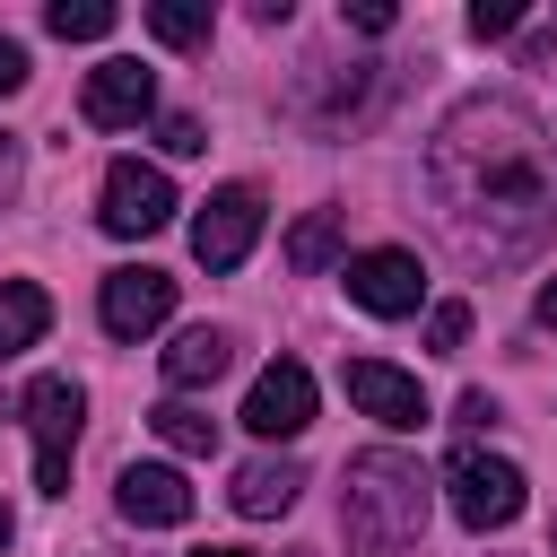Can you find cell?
I'll return each mask as SVG.
<instances>
[{"label":"cell","instance_id":"cell-20","mask_svg":"<svg viewBox=\"0 0 557 557\" xmlns=\"http://www.w3.org/2000/svg\"><path fill=\"white\" fill-rule=\"evenodd\" d=\"M522 26V0H470V35L479 44H496V35H513Z\"/></svg>","mask_w":557,"mask_h":557},{"label":"cell","instance_id":"cell-28","mask_svg":"<svg viewBox=\"0 0 557 557\" xmlns=\"http://www.w3.org/2000/svg\"><path fill=\"white\" fill-rule=\"evenodd\" d=\"M200 557H252V548H200Z\"/></svg>","mask_w":557,"mask_h":557},{"label":"cell","instance_id":"cell-23","mask_svg":"<svg viewBox=\"0 0 557 557\" xmlns=\"http://www.w3.org/2000/svg\"><path fill=\"white\" fill-rule=\"evenodd\" d=\"M348 26L357 35H392V0H348Z\"/></svg>","mask_w":557,"mask_h":557},{"label":"cell","instance_id":"cell-18","mask_svg":"<svg viewBox=\"0 0 557 557\" xmlns=\"http://www.w3.org/2000/svg\"><path fill=\"white\" fill-rule=\"evenodd\" d=\"M44 26H52L61 44H104V35L122 26V9H113V0H52Z\"/></svg>","mask_w":557,"mask_h":557},{"label":"cell","instance_id":"cell-17","mask_svg":"<svg viewBox=\"0 0 557 557\" xmlns=\"http://www.w3.org/2000/svg\"><path fill=\"white\" fill-rule=\"evenodd\" d=\"M339 261V209H305L287 226V270H331Z\"/></svg>","mask_w":557,"mask_h":557},{"label":"cell","instance_id":"cell-4","mask_svg":"<svg viewBox=\"0 0 557 557\" xmlns=\"http://www.w3.org/2000/svg\"><path fill=\"white\" fill-rule=\"evenodd\" d=\"M522 470L505 461V453H479V444H461L453 461H444V505L470 522V531H505L513 513H522Z\"/></svg>","mask_w":557,"mask_h":557},{"label":"cell","instance_id":"cell-21","mask_svg":"<svg viewBox=\"0 0 557 557\" xmlns=\"http://www.w3.org/2000/svg\"><path fill=\"white\" fill-rule=\"evenodd\" d=\"M461 339H470V305H435V313H426V348H435V357H453Z\"/></svg>","mask_w":557,"mask_h":557},{"label":"cell","instance_id":"cell-15","mask_svg":"<svg viewBox=\"0 0 557 557\" xmlns=\"http://www.w3.org/2000/svg\"><path fill=\"white\" fill-rule=\"evenodd\" d=\"M44 331H52V296H44L35 278H0V357L35 348Z\"/></svg>","mask_w":557,"mask_h":557},{"label":"cell","instance_id":"cell-25","mask_svg":"<svg viewBox=\"0 0 557 557\" xmlns=\"http://www.w3.org/2000/svg\"><path fill=\"white\" fill-rule=\"evenodd\" d=\"M453 418H461V426H487V418H496V400H487V392H461V409H453Z\"/></svg>","mask_w":557,"mask_h":557},{"label":"cell","instance_id":"cell-9","mask_svg":"<svg viewBox=\"0 0 557 557\" xmlns=\"http://www.w3.org/2000/svg\"><path fill=\"white\" fill-rule=\"evenodd\" d=\"M244 426H252L261 444H287V435H305V426H313V374H305L296 357L261 366V374H252V392H244Z\"/></svg>","mask_w":557,"mask_h":557},{"label":"cell","instance_id":"cell-1","mask_svg":"<svg viewBox=\"0 0 557 557\" xmlns=\"http://www.w3.org/2000/svg\"><path fill=\"white\" fill-rule=\"evenodd\" d=\"M426 191L461 261H522L557 226V148L522 96H461L426 139Z\"/></svg>","mask_w":557,"mask_h":557},{"label":"cell","instance_id":"cell-11","mask_svg":"<svg viewBox=\"0 0 557 557\" xmlns=\"http://www.w3.org/2000/svg\"><path fill=\"white\" fill-rule=\"evenodd\" d=\"M348 400H357L374 426H392V435H418V426H426L418 374H400V366H383V357H348Z\"/></svg>","mask_w":557,"mask_h":557},{"label":"cell","instance_id":"cell-29","mask_svg":"<svg viewBox=\"0 0 557 557\" xmlns=\"http://www.w3.org/2000/svg\"><path fill=\"white\" fill-rule=\"evenodd\" d=\"M548 44H557V26H548Z\"/></svg>","mask_w":557,"mask_h":557},{"label":"cell","instance_id":"cell-12","mask_svg":"<svg viewBox=\"0 0 557 557\" xmlns=\"http://www.w3.org/2000/svg\"><path fill=\"white\" fill-rule=\"evenodd\" d=\"M113 505H122V522H139V531H174V522H191V487H183L174 461H131V470L113 479Z\"/></svg>","mask_w":557,"mask_h":557},{"label":"cell","instance_id":"cell-2","mask_svg":"<svg viewBox=\"0 0 557 557\" xmlns=\"http://www.w3.org/2000/svg\"><path fill=\"white\" fill-rule=\"evenodd\" d=\"M426 513H435V479L418 470V453L374 444V453H357L339 470V531H348V548L409 557L426 540Z\"/></svg>","mask_w":557,"mask_h":557},{"label":"cell","instance_id":"cell-22","mask_svg":"<svg viewBox=\"0 0 557 557\" xmlns=\"http://www.w3.org/2000/svg\"><path fill=\"white\" fill-rule=\"evenodd\" d=\"M157 139H165V157H200V148H209L191 113H165V122H157Z\"/></svg>","mask_w":557,"mask_h":557},{"label":"cell","instance_id":"cell-5","mask_svg":"<svg viewBox=\"0 0 557 557\" xmlns=\"http://www.w3.org/2000/svg\"><path fill=\"white\" fill-rule=\"evenodd\" d=\"M174 183L157 174V165H139V157H113L104 165V235H122V244H139V235H157V226H174Z\"/></svg>","mask_w":557,"mask_h":557},{"label":"cell","instance_id":"cell-24","mask_svg":"<svg viewBox=\"0 0 557 557\" xmlns=\"http://www.w3.org/2000/svg\"><path fill=\"white\" fill-rule=\"evenodd\" d=\"M17 87H26V44L0 35V96H17Z\"/></svg>","mask_w":557,"mask_h":557},{"label":"cell","instance_id":"cell-8","mask_svg":"<svg viewBox=\"0 0 557 557\" xmlns=\"http://www.w3.org/2000/svg\"><path fill=\"white\" fill-rule=\"evenodd\" d=\"M339 278H348V305H366V313H383V322H400V313L426 305V270H418V252H400V244L357 252Z\"/></svg>","mask_w":557,"mask_h":557},{"label":"cell","instance_id":"cell-14","mask_svg":"<svg viewBox=\"0 0 557 557\" xmlns=\"http://www.w3.org/2000/svg\"><path fill=\"white\" fill-rule=\"evenodd\" d=\"M305 496V470L278 453V461H244L235 470V513H252V522H270V513H287Z\"/></svg>","mask_w":557,"mask_h":557},{"label":"cell","instance_id":"cell-6","mask_svg":"<svg viewBox=\"0 0 557 557\" xmlns=\"http://www.w3.org/2000/svg\"><path fill=\"white\" fill-rule=\"evenodd\" d=\"M261 191L252 183H226V191H209L200 200V218H191V252H200V270H235L252 244H261Z\"/></svg>","mask_w":557,"mask_h":557},{"label":"cell","instance_id":"cell-13","mask_svg":"<svg viewBox=\"0 0 557 557\" xmlns=\"http://www.w3.org/2000/svg\"><path fill=\"white\" fill-rule=\"evenodd\" d=\"M226 366H235V339L209 331V322L174 331V348H165V383H174V392H200V383H218Z\"/></svg>","mask_w":557,"mask_h":557},{"label":"cell","instance_id":"cell-7","mask_svg":"<svg viewBox=\"0 0 557 557\" xmlns=\"http://www.w3.org/2000/svg\"><path fill=\"white\" fill-rule=\"evenodd\" d=\"M78 113H87V131H139V122L157 113V70H148V61H131V52L96 61V70H87Z\"/></svg>","mask_w":557,"mask_h":557},{"label":"cell","instance_id":"cell-16","mask_svg":"<svg viewBox=\"0 0 557 557\" xmlns=\"http://www.w3.org/2000/svg\"><path fill=\"white\" fill-rule=\"evenodd\" d=\"M209 26H218V9H209V0H148V35H157V44H174V52H200V44H209Z\"/></svg>","mask_w":557,"mask_h":557},{"label":"cell","instance_id":"cell-30","mask_svg":"<svg viewBox=\"0 0 557 557\" xmlns=\"http://www.w3.org/2000/svg\"><path fill=\"white\" fill-rule=\"evenodd\" d=\"M548 540H557V531H548Z\"/></svg>","mask_w":557,"mask_h":557},{"label":"cell","instance_id":"cell-19","mask_svg":"<svg viewBox=\"0 0 557 557\" xmlns=\"http://www.w3.org/2000/svg\"><path fill=\"white\" fill-rule=\"evenodd\" d=\"M148 426H157L174 453H218V418H209V409H191V400H157V409H148Z\"/></svg>","mask_w":557,"mask_h":557},{"label":"cell","instance_id":"cell-10","mask_svg":"<svg viewBox=\"0 0 557 557\" xmlns=\"http://www.w3.org/2000/svg\"><path fill=\"white\" fill-rule=\"evenodd\" d=\"M96 313H104V331L113 339H139V331H157L165 313H174V278L165 270H104V287H96Z\"/></svg>","mask_w":557,"mask_h":557},{"label":"cell","instance_id":"cell-3","mask_svg":"<svg viewBox=\"0 0 557 557\" xmlns=\"http://www.w3.org/2000/svg\"><path fill=\"white\" fill-rule=\"evenodd\" d=\"M78 426H87V392H78L70 374H35V383H26V435H35V487H44V496H70Z\"/></svg>","mask_w":557,"mask_h":557},{"label":"cell","instance_id":"cell-27","mask_svg":"<svg viewBox=\"0 0 557 557\" xmlns=\"http://www.w3.org/2000/svg\"><path fill=\"white\" fill-rule=\"evenodd\" d=\"M9 540H17V522H9V505H0V548H9Z\"/></svg>","mask_w":557,"mask_h":557},{"label":"cell","instance_id":"cell-26","mask_svg":"<svg viewBox=\"0 0 557 557\" xmlns=\"http://www.w3.org/2000/svg\"><path fill=\"white\" fill-rule=\"evenodd\" d=\"M540 322L557 331V278H540Z\"/></svg>","mask_w":557,"mask_h":557}]
</instances>
